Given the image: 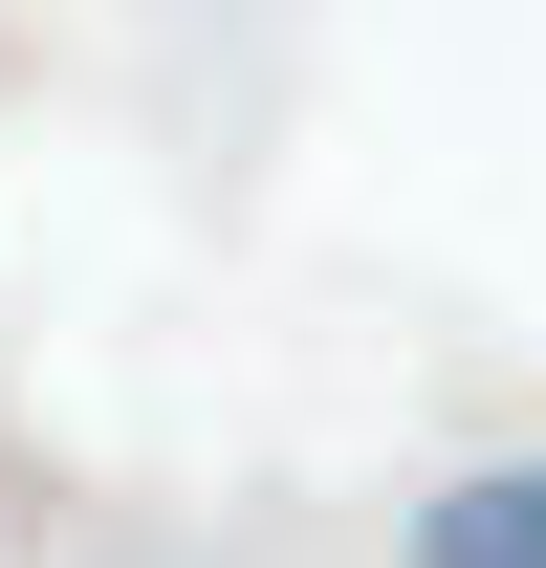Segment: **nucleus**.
Wrapping results in <instances>:
<instances>
[{
    "mask_svg": "<svg viewBox=\"0 0 546 568\" xmlns=\"http://www.w3.org/2000/svg\"><path fill=\"white\" fill-rule=\"evenodd\" d=\"M415 568H546V459H481V481L415 503Z\"/></svg>",
    "mask_w": 546,
    "mask_h": 568,
    "instance_id": "f257e3e1",
    "label": "nucleus"
}]
</instances>
